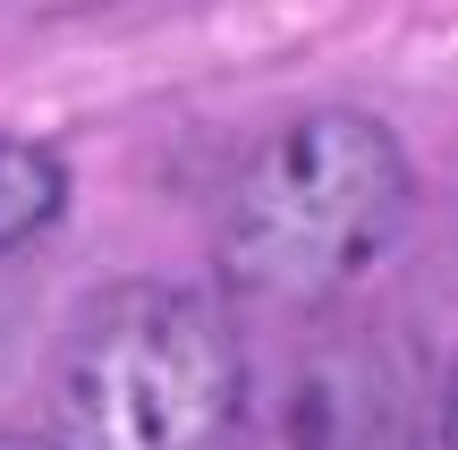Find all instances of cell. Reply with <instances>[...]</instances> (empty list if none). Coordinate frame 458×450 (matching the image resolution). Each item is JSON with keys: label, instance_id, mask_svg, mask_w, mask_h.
<instances>
[{"label": "cell", "instance_id": "2", "mask_svg": "<svg viewBox=\"0 0 458 450\" xmlns=\"http://www.w3.org/2000/svg\"><path fill=\"white\" fill-rule=\"evenodd\" d=\"M246 417L238 332L204 289L119 281L60 349V425L77 450H221Z\"/></svg>", "mask_w": 458, "mask_h": 450}, {"label": "cell", "instance_id": "5", "mask_svg": "<svg viewBox=\"0 0 458 450\" xmlns=\"http://www.w3.org/2000/svg\"><path fill=\"white\" fill-rule=\"evenodd\" d=\"M442 442L458 450V374H450V408H442Z\"/></svg>", "mask_w": 458, "mask_h": 450}, {"label": "cell", "instance_id": "4", "mask_svg": "<svg viewBox=\"0 0 458 450\" xmlns=\"http://www.w3.org/2000/svg\"><path fill=\"white\" fill-rule=\"evenodd\" d=\"M0 450H77V442H43V434H0Z\"/></svg>", "mask_w": 458, "mask_h": 450}, {"label": "cell", "instance_id": "3", "mask_svg": "<svg viewBox=\"0 0 458 450\" xmlns=\"http://www.w3.org/2000/svg\"><path fill=\"white\" fill-rule=\"evenodd\" d=\"M68 204V170L51 145H26V136H0V255L43 238Z\"/></svg>", "mask_w": 458, "mask_h": 450}, {"label": "cell", "instance_id": "1", "mask_svg": "<svg viewBox=\"0 0 458 450\" xmlns=\"http://www.w3.org/2000/svg\"><path fill=\"white\" fill-rule=\"evenodd\" d=\"M408 221V153L365 111H306L238 170L221 204V281L314 306L357 281Z\"/></svg>", "mask_w": 458, "mask_h": 450}]
</instances>
